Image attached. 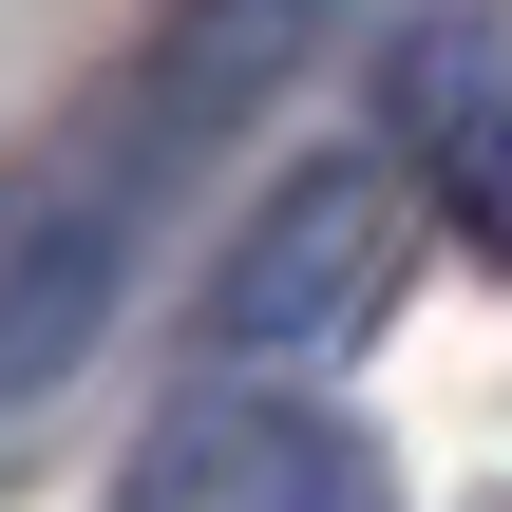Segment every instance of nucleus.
I'll list each match as a JSON object with an SVG mask.
<instances>
[{
  "label": "nucleus",
  "mask_w": 512,
  "mask_h": 512,
  "mask_svg": "<svg viewBox=\"0 0 512 512\" xmlns=\"http://www.w3.org/2000/svg\"><path fill=\"white\" fill-rule=\"evenodd\" d=\"M380 152L418 171V209L512 285V19L494 0H418L380 38Z\"/></svg>",
  "instance_id": "3"
},
{
  "label": "nucleus",
  "mask_w": 512,
  "mask_h": 512,
  "mask_svg": "<svg viewBox=\"0 0 512 512\" xmlns=\"http://www.w3.org/2000/svg\"><path fill=\"white\" fill-rule=\"evenodd\" d=\"M114 266H133V171L0 152V399L57 380V361L114 323Z\"/></svg>",
  "instance_id": "4"
},
{
  "label": "nucleus",
  "mask_w": 512,
  "mask_h": 512,
  "mask_svg": "<svg viewBox=\"0 0 512 512\" xmlns=\"http://www.w3.org/2000/svg\"><path fill=\"white\" fill-rule=\"evenodd\" d=\"M418 171L399 152H323V171H285L247 228H228V266H209V361H247V380H323V361H361L380 323H399V266H418Z\"/></svg>",
  "instance_id": "1"
},
{
  "label": "nucleus",
  "mask_w": 512,
  "mask_h": 512,
  "mask_svg": "<svg viewBox=\"0 0 512 512\" xmlns=\"http://www.w3.org/2000/svg\"><path fill=\"white\" fill-rule=\"evenodd\" d=\"M114 512H399V475H380V437L323 418L304 380H209V399H171V418L133 437Z\"/></svg>",
  "instance_id": "2"
}]
</instances>
